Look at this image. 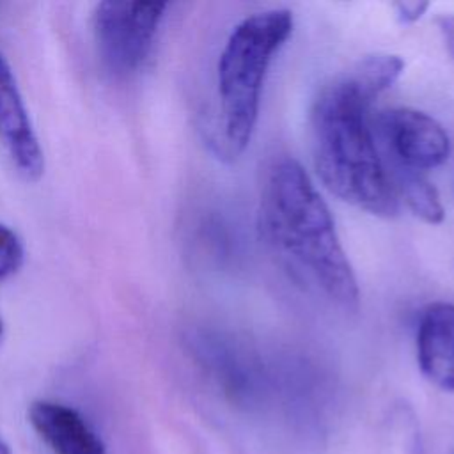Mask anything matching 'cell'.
Masks as SVG:
<instances>
[{
    "label": "cell",
    "instance_id": "1",
    "mask_svg": "<svg viewBox=\"0 0 454 454\" xmlns=\"http://www.w3.org/2000/svg\"><path fill=\"white\" fill-rule=\"evenodd\" d=\"M259 231L291 275L342 310L358 309V286L332 213L303 167L280 158L266 172Z\"/></svg>",
    "mask_w": 454,
    "mask_h": 454
},
{
    "label": "cell",
    "instance_id": "2",
    "mask_svg": "<svg viewBox=\"0 0 454 454\" xmlns=\"http://www.w3.org/2000/svg\"><path fill=\"white\" fill-rule=\"evenodd\" d=\"M372 101L349 71L326 83L310 112L312 154L317 176L333 195L388 218L399 204L372 137Z\"/></svg>",
    "mask_w": 454,
    "mask_h": 454
},
{
    "label": "cell",
    "instance_id": "3",
    "mask_svg": "<svg viewBox=\"0 0 454 454\" xmlns=\"http://www.w3.org/2000/svg\"><path fill=\"white\" fill-rule=\"evenodd\" d=\"M293 32V12L268 9L243 18L225 39L216 64L222 149L238 158L255 131L268 67Z\"/></svg>",
    "mask_w": 454,
    "mask_h": 454
},
{
    "label": "cell",
    "instance_id": "4",
    "mask_svg": "<svg viewBox=\"0 0 454 454\" xmlns=\"http://www.w3.org/2000/svg\"><path fill=\"white\" fill-rule=\"evenodd\" d=\"M165 2H99L92 12V32L101 64L117 78H128L147 60Z\"/></svg>",
    "mask_w": 454,
    "mask_h": 454
},
{
    "label": "cell",
    "instance_id": "5",
    "mask_svg": "<svg viewBox=\"0 0 454 454\" xmlns=\"http://www.w3.org/2000/svg\"><path fill=\"white\" fill-rule=\"evenodd\" d=\"M385 144L397 170L424 174L440 167L450 154V138L443 126L426 112L399 106L378 119Z\"/></svg>",
    "mask_w": 454,
    "mask_h": 454
},
{
    "label": "cell",
    "instance_id": "6",
    "mask_svg": "<svg viewBox=\"0 0 454 454\" xmlns=\"http://www.w3.org/2000/svg\"><path fill=\"white\" fill-rule=\"evenodd\" d=\"M193 351L222 390L236 403L248 404L262 390V372L255 355L236 337L222 332H199Z\"/></svg>",
    "mask_w": 454,
    "mask_h": 454
},
{
    "label": "cell",
    "instance_id": "7",
    "mask_svg": "<svg viewBox=\"0 0 454 454\" xmlns=\"http://www.w3.org/2000/svg\"><path fill=\"white\" fill-rule=\"evenodd\" d=\"M0 145L12 168L25 181L44 172V153L32 126L16 76L0 51Z\"/></svg>",
    "mask_w": 454,
    "mask_h": 454
},
{
    "label": "cell",
    "instance_id": "8",
    "mask_svg": "<svg viewBox=\"0 0 454 454\" xmlns=\"http://www.w3.org/2000/svg\"><path fill=\"white\" fill-rule=\"evenodd\" d=\"M417 362L429 383L454 392V303H429L417 323Z\"/></svg>",
    "mask_w": 454,
    "mask_h": 454
},
{
    "label": "cell",
    "instance_id": "9",
    "mask_svg": "<svg viewBox=\"0 0 454 454\" xmlns=\"http://www.w3.org/2000/svg\"><path fill=\"white\" fill-rule=\"evenodd\" d=\"M28 422L53 454H106L89 422L71 406L55 401H34Z\"/></svg>",
    "mask_w": 454,
    "mask_h": 454
},
{
    "label": "cell",
    "instance_id": "10",
    "mask_svg": "<svg viewBox=\"0 0 454 454\" xmlns=\"http://www.w3.org/2000/svg\"><path fill=\"white\" fill-rule=\"evenodd\" d=\"M395 188L403 195L410 211L422 222L436 225L445 218V209L436 186L424 176L408 170H397Z\"/></svg>",
    "mask_w": 454,
    "mask_h": 454
},
{
    "label": "cell",
    "instance_id": "11",
    "mask_svg": "<svg viewBox=\"0 0 454 454\" xmlns=\"http://www.w3.org/2000/svg\"><path fill=\"white\" fill-rule=\"evenodd\" d=\"M404 69V62L399 55L372 53L364 57L349 73L358 85L374 99L387 89H390Z\"/></svg>",
    "mask_w": 454,
    "mask_h": 454
},
{
    "label": "cell",
    "instance_id": "12",
    "mask_svg": "<svg viewBox=\"0 0 454 454\" xmlns=\"http://www.w3.org/2000/svg\"><path fill=\"white\" fill-rule=\"evenodd\" d=\"M25 259V248L14 231L0 223V280L14 275Z\"/></svg>",
    "mask_w": 454,
    "mask_h": 454
},
{
    "label": "cell",
    "instance_id": "13",
    "mask_svg": "<svg viewBox=\"0 0 454 454\" xmlns=\"http://www.w3.org/2000/svg\"><path fill=\"white\" fill-rule=\"evenodd\" d=\"M427 7H429L427 2H397V4H394L395 16H397L399 23H403V25L415 23L427 11Z\"/></svg>",
    "mask_w": 454,
    "mask_h": 454
},
{
    "label": "cell",
    "instance_id": "14",
    "mask_svg": "<svg viewBox=\"0 0 454 454\" xmlns=\"http://www.w3.org/2000/svg\"><path fill=\"white\" fill-rule=\"evenodd\" d=\"M438 30L445 43L449 55L454 59V14H442L436 18Z\"/></svg>",
    "mask_w": 454,
    "mask_h": 454
},
{
    "label": "cell",
    "instance_id": "15",
    "mask_svg": "<svg viewBox=\"0 0 454 454\" xmlns=\"http://www.w3.org/2000/svg\"><path fill=\"white\" fill-rule=\"evenodd\" d=\"M0 454H11V449H9V445L0 438Z\"/></svg>",
    "mask_w": 454,
    "mask_h": 454
},
{
    "label": "cell",
    "instance_id": "16",
    "mask_svg": "<svg viewBox=\"0 0 454 454\" xmlns=\"http://www.w3.org/2000/svg\"><path fill=\"white\" fill-rule=\"evenodd\" d=\"M4 330H5V328H4V321H2V317H0V340L4 339Z\"/></svg>",
    "mask_w": 454,
    "mask_h": 454
}]
</instances>
